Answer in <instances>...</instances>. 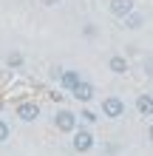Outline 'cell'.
<instances>
[{"mask_svg":"<svg viewBox=\"0 0 153 156\" xmlns=\"http://www.w3.org/2000/svg\"><path fill=\"white\" fill-rule=\"evenodd\" d=\"M94 145H96V136L91 133V128L88 125H77L74 139H71V148H74L77 153H88V151H94Z\"/></svg>","mask_w":153,"mask_h":156,"instance_id":"cell-1","label":"cell"},{"mask_svg":"<svg viewBox=\"0 0 153 156\" xmlns=\"http://www.w3.org/2000/svg\"><path fill=\"white\" fill-rule=\"evenodd\" d=\"M77 125H79V114L68 111V108H60V111L54 114V128L62 131V133H74Z\"/></svg>","mask_w":153,"mask_h":156,"instance_id":"cell-2","label":"cell"},{"mask_svg":"<svg viewBox=\"0 0 153 156\" xmlns=\"http://www.w3.org/2000/svg\"><path fill=\"white\" fill-rule=\"evenodd\" d=\"M99 108H102V114H105L108 119H119V116L125 114V102H122L119 97H105Z\"/></svg>","mask_w":153,"mask_h":156,"instance_id":"cell-3","label":"cell"},{"mask_svg":"<svg viewBox=\"0 0 153 156\" xmlns=\"http://www.w3.org/2000/svg\"><path fill=\"white\" fill-rule=\"evenodd\" d=\"M133 9H136V3H133V0H108V12H111L113 17H128Z\"/></svg>","mask_w":153,"mask_h":156,"instance_id":"cell-4","label":"cell"},{"mask_svg":"<svg viewBox=\"0 0 153 156\" xmlns=\"http://www.w3.org/2000/svg\"><path fill=\"white\" fill-rule=\"evenodd\" d=\"M40 116V105L37 102H20L17 105V119L20 122H34Z\"/></svg>","mask_w":153,"mask_h":156,"instance_id":"cell-5","label":"cell"},{"mask_svg":"<svg viewBox=\"0 0 153 156\" xmlns=\"http://www.w3.org/2000/svg\"><path fill=\"white\" fill-rule=\"evenodd\" d=\"M108 71H113V74H128L130 71V62H128V57H122V54H111L108 57Z\"/></svg>","mask_w":153,"mask_h":156,"instance_id":"cell-6","label":"cell"},{"mask_svg":"<svg viewBox=\"0 0 153 156\" xmlns=\"http://www.w3.org/2000/svg\"><path fill=\"white\" fill-rule=\"evenodd\" d=\"M71 97L79 99V102H91V99H94V85L85 82V80H79L77 85H74V91H71Z\"/></svg>","mask_w":153,"mask_h":156,"instance_id":"cell-7","label":"cell"},{"mask_svg":"<svg viewBox=\"0 0 153 156\" xmlns=\"http://www.w3.org/2000/svg\"><path fill=\"white\" fill-rule=\"evenodd\" d=\"M57 80H60V85L71 94V91H74V85H77V82L82 80V77H79V71H60V74H57Z\"/></svg>","mask_w":153,"mask_h":156,"instance_id":"cell-8","label":"cell"},{"mask_svg":"<svg viewBox=\"0 0 153 156\" xmlns=\"http://www.w3.org/2000/svg\"><path fill=\"white\" fill-rule=\"evenodd\" d=\"M122 23H125V29H130V31H139L142 26H145V14L133 9V12H130L128 17H122Z\"/></svg>","mask_w":153,"mask_h":156,"instance_id":"cell-9","label":"cell"},{"mask_svg":"<svg viewBox=\"0 0 153 156\" xmlns=\"http://www.w3.org/2000/svg\"><path fill=\"white\" fill-rule=\"evenodd\" d=\"M136 111L142 116H153V94H139L136 97Z\"/></svg>","mask_w":153,"mask_h":156,"instance_id":"cell-10","label":"cell"},{"mask_svg":"<svg viewBox=\"0 0 153 156\" xmlns=\"http://www.w3.org/2000/svg\"><path fill=\"white\" fill-rule=\"evenodd\" d=\"M96 119H99V114H94V111H88V108H82V114H79V122H85V125H94Z\"/></svg>","mask_w":153,"mask_h":156,"instance_id":"cell-11","label":"cell"},{"mask_svg":"<svg viewBox=\"0 0 153 156\" xmlns=\"http://www.w3.org/2000/svg\"><path fill=\"white\" fill-rule=\"evenodd\" d=\"M9 136H12V128L6 119H0V142H9Z\"/></svg>","mask_w":153,"mask_h":156,"instance_id":"cell-12","label":"cell"},{"mask_svg":"<svg viewBox=\"0 0 153 156\" xmlns=\"http://www.w3.org/2000/svg\"><path fill=\"white\" fill-rule=\"evenodd\" d=\"M9 66H12V68H20L23 66V54H17V51L9 54Z\"/></svg>","mask_w":153,"mask_h":156,"instance_id":"cell-13","label":"cell"},{"mask_svg":"<svg viewBox=\"0 0 153 156\" xmlns=\"http://www.w3.org/2000/svg\"><path fill=\"white\" fill-rule=\"evenodd\" d=\"M142 71H145L148 77H153V57H145V60H142Z\"/></svg>","mask_w":153,"mask_h":156,"instance_id":"cell-14","label":"cell"},{"mask_svg":"<svg viewBox=\"0 0 153 156\" xmlns=\"http://www.w3.org/2000/svg\"><path fill=\"white\" fill-rule=\"evenodd\" d=\"M40 3H43V6H57L60 0H40Z\"/></svg>","mask_w":153,"mask_h":156,"instance_id":"cell-15","label":"cell"},{"mask_svg":"<svg viewBox=\"0 0 153 156\" xmlns=\"http://www.w3.org/2000/svg\"><path fill=\"white\" fill-rule=\"evenodd\" d=\"M148 136H150V142H153V122H150V128H148Z\"/></svg>","mask_w":153,"mask_h":156,"instance_id":"cell-16","label":"cell"},{"mask_svg":"<svg viewBox=\"0 0 153 156\" xmlns=\"http://www.w3.org/2000/svg\"><path fill=\"white\" fill-rule=\"evenodd\" d=\"M0 108H3V102H0Z\"/></svg>","mask_w":153,"mask_h":156,"instance_id":"cell-17","label":"cell"}]
</instances>
